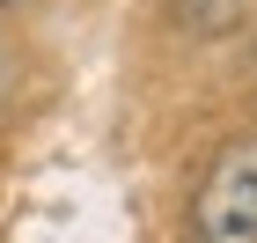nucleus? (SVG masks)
Instances as JSON below:
<instances>
[{
	"label": "nucleus",
	"instance_id": "f03ea898",
	"mask_svg": "<svg viewBox=\"0 0 257 243\" xmlns=\"http://www.w3.org/2000/svg\"><path fill=\"white\" fill-rule=\"evenodd\" d=\"M8 8H15V0H8Z\"/></svg>",
	"mask_w": 257,
	"mask_h": 243
},
{
	"label": "nucleus",
	"instance_id": "f257e3e1",
	"mask_svg": "<svg viewBox=\"0 0 257 243\" xmlns=\"http://www.w3.org/2000/svg\"><path fill=\"white\" fill-rule=\"evenodd\" d=\"M198 243H257V133L228 140L191 199Z\"/></svg>",
	"mask_w": 257,
	"mask_h": 243
}]
</instances>
